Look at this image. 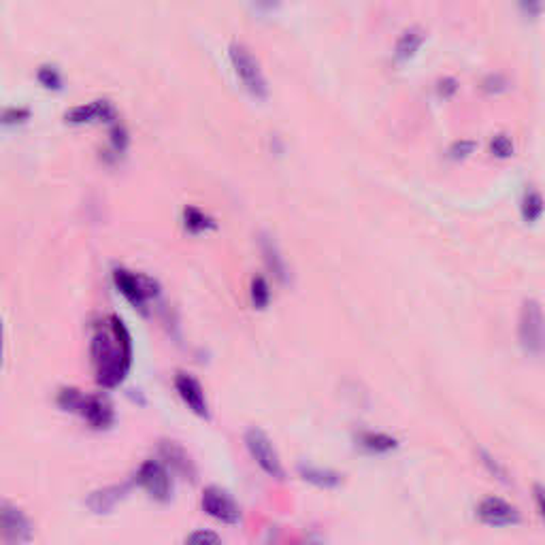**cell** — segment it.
Wrapping results in <instances>:
<instances>
[{"label": "cell", "instance_id": "obj_23", "mask_svg": "<svg viewBox=\"0 0 545 545\" xmlns=\"http://www.w3.org/2000/svg\"><path fill=\"white\" fill-rule=\"evenodd\" d=\"M30 117V111L23 109V107H6L0 111V124L2 126H15V124H21Z\"/></svg>", "mask_w": 545, "mask_h": 545}, {"label": "cell", "instance_id": "obj_9", "mask_svg": "<svg viewBox=\"0 0 545 545\" xmlns=\"http://www.w3.org/2000/svg\"><path fill=\"white\" fill-rule=\"evenodd\" d=\"M0 537L6 544H28L32 539V524L11 503H0Z\"/></svg>", "mask_w": 545, "mask_h": 545}, {"label": "cell", "instance_id": "obj_12", "mask_svg": "<svg viewBox=\"0 0 545 545\" xmlns=\"http://www.w3.org/2000/svg\"><path fill=\"white\" fill-rule=\"evenodd\" d=\"M64 120L68 124H90V122H113L115 120V109L107 100H94L90 105H79L73 107L70 111L64 113Z\"/></svg>", "mask_w": 545, "mask_h": 545}, {"label": "cell", "instance_id": "obj_29", "mask_svg": "<svg viewBox=\"0 0 545 545\" xmlns=\"http://www.w3.org/2000/svg\"><path fill=\"white\" fill-rule=\"evenodd\" d=\"M509 88V81L507 79H503L501 75H494V77H488L486 81H484V90L486 92H505Z\"/></svg>", "mask_w": 545, "mask_h": 545}, {"label": "cell", "instance_id": "obj_15", "mask_svg": "<svg viewBox=\"0 0 545 545\" xmlns=\"http://www.w3.org/2000/svg\"><path fill=\"white\" fill-rule=\"evenodd\" d=\"M298 475L317 486V488H324V490H332V488H339L341 486V475L337 471H330V469H319V467H311V465H300L298 467Z\"/></svg>", "mask_w": 545, "mask_h": 545}, {"label": "cell", "instance_id": "obj_31", "mask_svg": "<svg viewBox=\"0 0 545 545\" xmlns=\"http://www.w3.org/2000/svg\"><path fill=\"white\" fill-rule=\"evenodd\" d=\"M456 90H458V83H456V79L448 77V79L439 81V94H441L443 98H450L452 94H456Z\"/></svg>", "mask_w": 545, "mask_h": 545}, {"label": "cell", "instance_id": "obj_13", "mask_svg": "<svg viewBox=\"0 0 545 545\" xmlns=\"http://www.w3.org/2000/svg\"><path fill=\"white\" fill-rule=\"evenodd\" d=\"M130 486L122 484V486H109V488H102V490H96L92 492L88 499H85V505L94 512V514H109L128 492Z\"/></svg>", "mask_w": 545, "mask_h": 545}, {"label": "cell", "instance_id": "obj_19", "mask_svg": "<svg viewBox=\"0 0 545 545\" xmlns=\"http://www.w3.org/2000/svg\"><path fill=\"white\" fill-rule=\"evenodd\" d=\"M544 213V199L539 192H529L522 201V218L527 222H537Z\"/></svg>", "mask_w": 545, "mask_h": 545}, {"label": "cell", "instance_id": "obj_2", "mask_svg": "<svg viewBox=\"0 0 545 545\" xmlns=\"http://www.w3.org/2000/svg\"><path fill=\"white\" fill-rule=\"evenodd\" d=\"M228 55H231V64L237 73V77L241 79L243 88L258 100H267L269 96V85L265 79V73L260 68V62L256 60V55L252 53L250 47H245L243 43H233L228 47Z\"/></svg>", "mask_w": 545, "mask_h": 545}, {"label": "cell", "instance_id": "obj_25", "mask_svg": "<svg viewBox=\"0 0 545 545\" xmlns=\"http://www.w3.org/2000/svg\"><path fill=\"white\" fill-rule=\"evenodd\" d=\"M475 147H477L475 141H456V143L450 147L448 156H450L452 160H465V158H469V156L475 152Z\"/></svg>", "mask_w": 545, "mask_h": 545}, {"label": "cell", "instance_id": "obj_30", "mask_svg": "<svg viewBox=\"0 0 545 545\" xmlns=\"http://www.w3.org/2000/svg\"><path fill=\"white\" fill-rule=\"evenodd\" d=\"M111 141H113V149H115L117 154H122V152L126 149V145H128V134H126V130H124L122 126H115L113 132H111Z\"/></svg>", "mask_w": 545, "mask_h": 545}, {"label": "cell", "instance_id": "obj_24", "mask_svg": "<svg viewBox=\"0 0 545 545\" xmlns=\"http://www.w3.org/2000/svg\"><path fill=\"white\" fill-rule=\"evenodd\" d=\"M490 152H492L497 158H509V156H514V143H512L509 137L497 134V137L490 141Z\"/></svg>", "mask_w": 545, "mask_h": 545}, {"label": "cell", "instance_id": "obj_26", "mask_svg": "<svg viewBox=\"0 0 545 545\" xmlns=\"http://www.w3.org/2000/svg\"><path fill=\"white\" fill-rule=\"evenodd\" d=\"M186 541H188V544H220L222 537L216 535V533H211V531H196V533H192Z\"/></svg>", "mask_w": 545, "mask_h": 545}, {"label": "cell", "instance_id": "obj_7", "mask_svg": "<svg viewBox=\"0 0 545 545\" xmlns=\"http://www.w3.org/2000/svg\"><path fill=\"white\" fill-rule=\"evenodd\" d=\"M201 505H203V512L207 516L216 518L218 522H224V524H239L241 522V507L222 488H216V486L207 488L203 492Z\"/></svg>", "mask_w": 545, "mask_h": 545}, {"label": "cell", "instance_id": "obj_33", "mask_svg": "<svg viewBox=\"0 0 545 545\" xmlns=\"http://www.w3.org/2000/svg\"><path fill=\"white\" fill-rule=\"evenodd\" d=\"M2 358H4V326H2V317H0V366H2Z\"/></svg>", "mask_w": 545, "mask_h": 545}, {"label": "cell", "instance_id": "obj_11", "mask_svg": "<svg viewBox=\"0 0 545 545\" xmlns=\"http://www.w3.org/2000/svg\"><path fill=\"white\" fill-rule=\"evenodd\" d=\"M175 390L179 392L181 401H184L199 418H209V407H207L205 390H203L201 381H199L194 375L177 373V377H175Z\"/></svg>", "mask_w": 545, "mask_h": 545}, {"label": "cell", "instance_id": "obj_8", "mask_svg": "<svg viewBox=\"0 0 545 545\" xmlns=\"http://www.w3.org/2000/svg\"><path fill=\"white\" fill-rule=\"evenodd\" d=\"M73 413H79L96 430H105L115 422V411L111 403L100 394H81Z\"/></svg>", "mask_w": 545, "mask_h": 545}, {"label": "cell", "instance_id": "obj_18", "mask_svg": "<svg viewBox=\"0 0 545 545\" xmlns=\"http://www.w3.org/2000/svg\"><path fill=\"white\" fill-rule=\"evenodd\" d=\"M184 226H186V231L192 233V235H203V233L216 228V222H213L209 216H205L201 209H196V207H186V211H184Z\"/></svg>", "mask_w": 545, "mask_h": 545}, {"label": "cell", "instance_id": "obj_17", "mask_svg": "<svg viewBox=\"0 0 545 545\" xmlns=\"http://www.w3.org/2000/svg\"><path fill=\"white\" fill-rule=\"evenodd\" d=\"M358 441L371 454H388L398 448V441L386 433H362L358 437Z\"/></svg>", "mask_w": 545, "mask_h": 545}, {"label": "cell", "instance_id": "obj_14", "mask_svg": "<svg viewBox=\"0 0 545 545\" xmlns=\"http://www.w3.org/2000/svg\"><path fill=\"white\" fill-rule=\"evenodd\" d=\"M424 41H426V36L420 28H407L394 45V62H398V64L409 62L420 51Z\"/></svg>", "mask_w": 545, "mask_h": 545}, {"label": "cell", "instance_id": "obj_16", "mask_svg": "<svg viewBox=\"0 0 545 545\" xmlns=\"http://www.w3.org/2000/svg\"><path fill=\"white\" fill-rule=\"evenodd\" d=\"M160 450H162L164 460H166L177 473L188 475V477L194 480V467H192V462H190V458H188V454H186V450H184L181 445H177V443H173V441H166V443H162Z\"/></svg>", "mask_w": 545, "mask_h": 545}, {"label": "cell", "instance_id": "obj_22", "mask_svg": "<svg viewBox=\"0 0 545 545\" xmlns=\"http://www.w3.org/2000/svg\"><path fill=\"white\" fill-rule=\"evenodd\" d=\"M36 79L47 90H60L62 88V75L53 66H41L38 73H36Z\"/></svg>", "mask_w": 545, "mask_h": 545}, {"label": "cell", "instance_id": "obj_1", "mask_svg": "<svg viewBox=\"0 0 545 545\" xmlns=\"http://www.w3.org/2000/svg\"><path fill=\"white\" fill-rule=\"evenodd\" d=\"M90 354L98 386L111 390L126 379L132 364V339L117 315H111L94 332Z\"/></svg>", "mask_w": 545, "mask_h": 545}, {"label": "cell", "instance_id": "obj_6", "mask_svg": "<svg viewBox=\"0 0 545 545\" xmlns=\"http://www.w3.org/2000/svg\"><path fill=\"white\" fill-rule=\"evenodd\" d=\"M137 484L158 503H169L173 497V482L166 467L158 460H145L137 471Z\"/></svg>", "mask_w": 545, "mask_h": 545}, {"label": "cell", "instance_id": "obj_5", "mask_svg": "<svg viewBox=\"0 0 545 545\" xmlns=\"http://www.w3.org/2000/svg\"><path fill=\"white\" fill-rule=\"evenodd\" d=\"M245 448H248L250 456L258 462V467L267 475H271L275 480H283L285 477V471H283V465L279 460V454L272 448L271 439H269V435L265 430L250 428L245 433Z\"/></svg>", "mask_w": 545, "mask_h": 545}, {"label": "cell", "instance_id": "obj_28", "mask_svg": "<svg viewBox=\"0 0 545 545\" xmlns=\"http://www.w3.org/2000/svg\"><path fill=\"white\" fill-rule=\"evenodd\" d=\"M250 2H252V9L260 15H269L283 4V0H250Z\"/></svg>", "mask_w": 545, "mask_h": 545}, {"label": "cell", "instance_id": "obj_27", "mask_svg": "<svg viewBox=\"0 0 545 545\" xmlns=\"http://www.w3.org/2000/svg\"><path fill=\"white\" fill-rule=\"evenodd\" d=\"M518 4L531 19H537L544 11V0H518Z\"/></svg>", "mask_w": 545, "mask_h": 545}, {"label": "cell", "instance_id": "obj_3", "mask_svg": "<svg viewBox=\"0 0 545 545\" xmlns=\"http://www.w3.org/2000/svg\"><path fill=\"white\" fill-rule=\"evenodd\" d=\"M518 337H520L522 349L529 356H533V358L544 356V309H541L539 300L529 298V300L522 302L520 322H518Z\"/></svg>", "mask_w": 545, "mask_h": 545}, {"label": "cell", "instance_id": "obj_10", "mask_svg": "<svg viewBox=\"0 0 545 545\" xmlns=\"http://www.w3.org/2000/svg\"><path fill=\"white\" fill-rule=\"evenodd\" d=\"M477 518L480 522L494 527V529H503V527H516L520 524L522 516L518 512V507H514L512 503L499 499V497H488L480 503L477 507Z\"/></svg>", "mask_w": 545, "mask_h": 545}, {"label": "cell", "instance_id": "obj_32", "mask_svg": "<svg viewBox=\"0 0 545 545\" xmlns=\"http://www.w3.org/2000/svg\"><path fill=\"white\" fill-rule=\"evenodd\" d=\"M535 501H537V512H539V516H544V488H541V484H537L535 486Z\"/></svg>", "mask_w": 545, "mask_h": 545}, {"label": "cell", "instance_id": "obj_20", "mask_svg": "<svg viewBox=\"0 0 545 545\" xmlns=\"http://www.w3.org/2000/svg\"><path fill=\"white\" fill-rule=\"evenodd\" d=\"M250 296H252V305L256 309H267L269 302H271V290H269V283L265 277H254L252 279V290H250Z\"/></svg>", "mask_w": 545, "mask_h": 545}, {"label": "cell", "instance_id": "obj_4", "mask_svg": "<svg viewBox=\"0 0 545 545\" xmlns=\"http://www.w3.org/2000/svg\"><path fill=\"white\" fill-rule=\"evenodd\" d=\"M113 281H115L117 290L126 296V300L143 313H145L147 300L158 294L156 281H152L147 275H139V272L126 271V269H115Z\"/></svg>", "mask_w": 545, "mask_h": 545}, {"label": "cell", "instance_id": "obj_21", "mask_svg": "<svg viewBox=\"0 0 545 545\" xmlns=\"http://www.w3.org/2000/svg\"><path fill=\"white\" fill-rule=\"evenodd\" d=\"M263 252H265V256H267V265L271 267V271L275 272L281 281H285V263H283V258L279 256L275 243L269 241V239H265V241H263Z\"/></svg>", "mask_w": 545, "mask_h": 545}]
</instances>
